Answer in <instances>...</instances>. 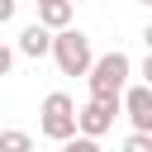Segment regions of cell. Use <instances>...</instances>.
<instances>
[{"label":"cell","instance_id":"9","mask_svg":"<svg viewBox=\"0 0 152 152\" xmlns=\"http://www.w3.org/2000/svg\"><path fill=\"white\" fill-rule=\"evenodd\" d=\"M62 152H100V138L76 133V138H66V142H62Z\"/></svg>","mask_w":152,"mask_h":152},{"label":"cell","instance_id":"15","mask_svg":"<svg viewBox=\"0 0 152 152\" xmlns=\"http://www.w3.org/2000/svg\"><path fill=\"white\" fill-rule=\"evenodd\" d=\"M138 5H152V0H138Z\"/></svg>","mask_w":152,"mask_h":152},{"label":"cell","instance_id":"12","mask_svg":"<svg viewBox=\"0 0 152 152\" xmlns=\"http://www.w3.org/2000/svg\"><path fill=\"white\" fill-rule=\"evenodd\" d=\"M14 19V0H0V24H10Z\"/></svg>","mask_w":152,"mask_h":152},{"label":"cell","instance_id":"10","mask_svg":"<svg viewBox=\"0 0 152 152\" xmlns=\"http://www.w3.org/2000/svg\"><path fill=\"white\" fill-rule=\"evenodd\" d=\"M124 152H152V133H138V128H133V133L124 138Z\"/></svg>","mask_w":152,"mask_h":152},{"label":"cell","instance_id":"16","mask_svg":"<svg viewBox=\"0 0 152 152\" xmlns=\"http://www.w3.org/2000/svg\"><path fill=\"white\" fill-rule=\"evenodd\" d=\"M38 5H43V0H38Z\"/></svg>","mask_w":152,"mask_h":152},{"label":"cell","instance_id":"2","mask_svg":"<svg viewBox=\"0 0 152 152\" xmlns=\"http://www.w3.org/2000/svg\"><path fill=\"white\" fill-rule=\"evenodd\" d=\"M43 119H38V128H43V138H52V142H66V138H76L81 133V109L71 104V95H62V90H52L48 100H43V109H38Z\"/></svg>","mask_w":152,"mask_h":152},{"label":"cell","instance_id":"1","mask_svg":"<svg viewBox=\"0 0 152 152\" xmlns=\"http://www.w3.org/2000/svg\"><path fill=\"white\" fill-rule=\"evenodd\" d=\"M128 71H133V62H128V52H104V57H95V66H90V95L95 100H109V104H124V86H128Z\"/></svg>","mask_w":152,"mask_h":152},{"label":"cell","instance_id":"8","mask_svg":"<svg viewBox=\"0 0 152 152\" xmlns=\"http://www.w3.org/2000/svg\"><path fill=\"white\" fill-rule=\"evenodd\" d=\"M0 152H33V138L24 128H5L0 133Z\"/></svg>","mask_w":152,"mask_h":152},{"label":"cell","instance_id":"6","mask_svg":"<svg viewBox=\"0 0 152 152\" xmlns=\"http://www.w3.org/2000/svg\"><path fill=\"white\" fill-rule=\"evenodd\" d=\"M52 43H57V33H52L48 24H28V28L19 33V52H24V57H48Z\"/></svg>","mask_w":152,"mask_h":152},{"label":"cell","instance_id":"3","mask_svg":"<svg viewBox=\"0 0 152 152\" xmlns=\"http://www.w3.org/2000/svg\"><path fill=\"white\" fill-rule=\"evenodd\" d=\"M52 57H57L62 76H90V66H95L90 38H86L81 28H62V33H57V43H52Z\"/></svg>","mask_w":152,"mask_h":152},{"label":"cell","instance_id":"7","mask_svg":"<svg viewBox=\"0 0 152 152\" xmlns=\"http://www.w3.org/2000/svg\"><path fill=\"white\" fill-rule=\"evenodd\" d=\"M71 10H76V0H43L38 5V24H48L52 33H62V28H71Z\"/></svg>","mask_w":152,"mask_h":152},{"label":"cell","instance_id":"5","mask_svg":"<svg viewBox=\"0 0 152 152\" xmlns=\"http://www.w3.org/2000/svg\"><path fill=\"white\" fill-rule=\"evenodd\" d=\"M124 114L138 133H152V86H133L124 90Z\"/></svg>","mask_w":152,"mask_h":152},{"label":"cell","instance_id":"4","mask_svg":"<svg viewBox=\"0 0 152 152\" xmlns=\"http://www.w3.org/2000/svg\"><path fill=\"white\" fill-rule=\"evenodd\" d=\"M124 104H109V100H95L90 95V104H81V133L86 138H104L109 128H114V114H119Z\"/></svg>","mask_w":152,"mask_h":152},{"label":"cell","instance_id":"13","mask_svg":"<svg viewBox=\"0 0 152 152\" xmlns=\"http://www.w3.org/2000/svg\"><path fill=\"white\" fill-rule=\"evenodd\" d=\"M142 86H152V52H147V62H142Z\"/></svg>","mask_w":152,"mask_h":152},{"label":"cell","instance_id":"11","mask_svg":"<svg viewBox=\"0 0 152 152\" xmlns=\"http://www.w3.org/2000/svg\"><path fill=\"white\" fill-rule=\"evenodd\" d=\"M10 66H14V52H10L5 43H0V76H10Z\"/></svg>","mask_w":152,"mask_h":152},{"label":"cell","instance_id":"14","mask_svg":"<svg viewBox=\"0 0 152 152\" xmlns=\"http://www.w3.org/2000/svg\"><path fill=\"white\" fill-rule=\"evenodd\" d=\"M142 43H147V52H152V24H147V28H142Z\"/></svg>","mask_w":152,"mask_h":152}]
</instances>
